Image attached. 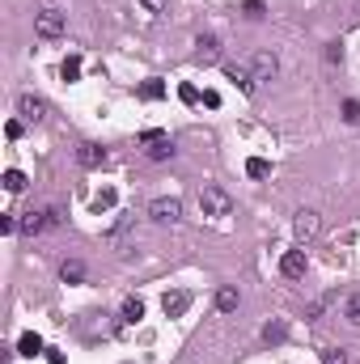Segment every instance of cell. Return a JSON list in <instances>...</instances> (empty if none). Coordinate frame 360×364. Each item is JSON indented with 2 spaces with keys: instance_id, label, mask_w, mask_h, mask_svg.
Instances as JSON below:
<instances>
[{
  "instance_id": "cell-1",
  "label": "cell",
  "mask_w": 360,
  "mask_h": 364,
  "mask_svg": "<svg viewBox=\"0 0 360 364\" xmlns=\"http://www.w3.org/2000/svg\"><path fill=\"white\" fill-rule=\"evenodd\" d=\"M199 212H203V216H217V221L233 216V195H229L225 187H203V191H199Z\"/></svg>"
},
{
  "instance_id": "cell-2",
  "label": "cell",
  "mask_w": 360,
  "mask_h": 364,
  "mask_svg": "<svg viewBox=\"0 0 360 364\" xmlns=\"http://www.w3.org/2000/svg\"><path fill=\"white\" fill-rule=\"evenodd\" d=\"M64 30H68V13H64V9L47 5V9L34 13V34H38V38H60Z\"/></svg>"
},
{
  "instance_id": "cell-3",
  "label": "cell",
  "mask_w": 360,
  "mask_h": 364,
  "mask_svg": "<svg viewBox=\"0 0 360 364\" xmlns=\"http://www.w3.org/2000/svg\"><path fill=\"white\" fill-rule=\"evenodd\" d=\"M148 216L157 221V225H178L182 221V199L178 195H157L148 203Z\"/></svg>"
},
{
  "instance_id": "cell-4",
  "label": "cell",
  "mask_w": 360,
  "mask_h": 364,
  "mask_svg": "<svg viewBox=\"0 0 360 364\" xmlns=\"http://www.w3.org/2000/svg\"><path fill=\"white\" fill-rule=\"evenodd\" d=\"M250 72H254V81H276V72H280L276 51H254V56H250Z\"/></svg>"
},
{
  "instance_id": "cell-5",
  "label": "cell",
  "mask_w": 360,
  "mask_h": 364,
  "mask_svg": "<svg viewBox=\"0 0 360 364\" xmlns=\"http://www.w3.org/2000/svg\"><path fill=\"white\" fill-rule=\"evenodd\" d=\"M225 77H229L242 93H254V89H259V81H254V72H250V60H233V64H225Z\"/></svg>"
},
{
  "instance_id": "cell-6",
  "label": "cell",
  "mask_w": 360,
  "mask_h": 364,
  "mask_svg": "<svg viewBox=\"0 0 360 364\" xmlns=\"http://www.w3.org/2000/svg\"><path fill=\"white\" fill-rule=\"evenodd\" d=\"M318 229H322V221H318V212H310V207H301V212L292 216V233H297V242L318 237Z\"/></svg>"
},
{
  "instance_id": "cell-7",
  "label": "cell",
  "mask_w": 360,
  "mask_h": 364,
  "mask_svg": "<svg viewBox=\"0 0 360 364\" xmlns=\"http://www.w3.org/2000/svg\"><path fill=\"white\" fill-rule=\"evenodd\" d=\"M17 115H22V119L42 123V119H47V102H42L38 93H22V97H17Z\"/></svg>"
},
{
  "instance_id": "cell-8",
  "label": "cell",
  "mask_w": 360,
  "mask_h": 364,
  "mask_svg": "<svg viewBox=\"0 0 360 364\" xmlns=\"http://www.w3.org/2000/svg\"><path fill=\"white\" fill-rule=\"evenodd\" d=\"M162 309H166V318H182L187 309H191V292H182V288L166 292V296H162Z\"/></svg>"
},
{
  "instance_id": "cell-9",
  "label": "cell",
  "mask_w": 360,
  "mask_h": 364,
  "mask_svg": "<svg viewBox=\"0 0 360 364\" xmlns=\"http://www.w3.org/2000/svg\"><path fill=\"white\" fill-rule=\"evenodd\" d=\"M195 60H199L203 68H208V64H217V60H221V42H217L212 34H203V38L195 42Z\"/></svg>"
},
{
  "instance_id": "cell-10",
  "label": "cell",
  "mask_w": 360,
  "mask_h": 364,
  "mask_svg": "<svg viewBox=\"0 0 360 364\" xmlns=\"http://www.w3.org/2000/svg\"><path fill=\"white\" fill-rule=\"evenodd\" d=\"M305 267H310V263H305V250H288V254L280 258V271H284L288 280H301Z\"/></svg>"
},
{
  "instance_id": "cell-11",
  "label": "cell",
  "mask_w": 360,
  "mask_h": 364,
  "mask_svg": "<svg viewBox=\"0 0 360 364\" xmlns=\"http://www.w3.org/2000/svg\"><path fill=\"white\" fill-rule=\"evenodd\" d=\"M77 161L85 170H97V166H107V148H102V144H81L77 148Z\"/></svg>"
},
{
  "instance_id": "cell-12",
  "label": "cell",
  "mask_w": 360,
  "mask_h": 364,
  "mask_svg": "<svg viewBox=\"0 0 360 364\" xmlns=\"http://www.w3.org/2000/svg\"><path fill=\"white\" fill-rule=\"evenodd\" d=\"M47 225H56V221H51V207H47V212H26V216H22V233H26V237H38Z\"/></svg>"
},
{
  "instance_id": "cell-13",
  "label": "cell",
  "mask_w": 360,
  "mask_h": 364,
  "mask_svg": "<svg viewBox=\"0 0 360 364\" xmlns=\"http://www.w3.org/2000/svg\"><path fill=\"white\" fill-rule=\"evenodd\" d=\"M237 301H242V296H237V288H229V284H225V288H217V309H221V314H233Z\"/></svg>"
},
{
  "instance_id": "cell-14",
  "label": "cell",
  "mask_w": 360,
  "mask_h": 364,
  "mask_svg": "<svg viewBox=\"0 0 360 364\" xmlns=\"http://www.w3.org/2000/svg\"><path fill=\"white\" fill-rule=\"evenodd\" d=\"M38 351H42V339H38L34 331H26V335L17 339V356H30V360H34Z\"/></svg>"
},
{
  "instance_id": "cell-15",
  "label": "cell",
  "mask_w": 360,
  "mask_h": 364,
  "mask_svg": "<svg viewBox=\"0 0 360 364\" xmlns=\"http://www.w3.org/2000/svg\"><path fill=\"white\" fill-rule=\"evenodd\" d=\"M140 318H144V301H140V296H127V301H123V322L136 326Z\"/></svg>"
},
{
  "instance_id": "cell-16",
  "label": "cell",
  "mask_w": 360,
  "mask_h": 364,
  "mask_svg": "<svg viewBox=\"0 0 360 364\" xmlns=\"http://www.w3.org/2000/svg\"><path fill=\"white\" fill-rule=\"evenodd\" d=\"M136 97H144V102H157V97H166V85H162V81H144V85L136 89Z\"/></svg>"
},
{
  "instance_id": "cell-17",
  "label": "cell",
  "mask_w": 360,
  "mask_h": 364,
  "mask_svg": "<svg viewBox=\"0 0 360 364\" xmlns=\"http://www.w3.org/2000/svg\"><path fill=\"white\" fill-rule=\"evenodd\" d=\"M170 157H174V140H170V136H166L162 144L148 148V161H170Z\"/></svg>"
},
{
  "instance_id": "cell-18",
  "label": "cell",
  "mask_w": 360,
  "mask_h": 364,
  "mask_svg": "<svg viewBox=\"0 0 360 364\" xmlns=\"http://www.w3.org/2000/svg\"><path fill=\"white\" fill-rule=\"evenodd\" d=\"M60 276H64V284H81L85 280V263H77V258H72V263L60 267Z\"/></svg>"
},
{
  "instance_id": "cell-19",
  "label": "cell",
  "mask_w": 360,
  "mask_h": 364,
  "mask_svg": "<svg viewBox=\"0 0 360 364\" xmlns=\"http://www.w3.org/2000/svg\"><path fill=\"white\" fill-rule=\"evenodd\" d=\"M284 335H288L284 322H267V326H263V343H284Z\"/></svg>"
},
{
  "instance_id": "cell-20",
  "label": "cell",
  "mask_w": 360,
  "mask_h": 364,
  "mask_svg": "<svg viewBox=\"0 0 360 364\" xmlns=\"http://www.w3.org/2000/svg\"><path fill=\"white\" fill-rule=\"evenodd\" d=\"M343 318H347L352 326H360V292H352V296H347V305H343Z\"/></svg>"
},
{
  "instance_id": "cell-21",
  "label": "cell",
  "mask_w": 360,
  "mask_h": 364,
  "mask_svg": "<svg viewBox=\"0 0 360 364\" xmlns=\"http://www.w3.org/2000/svg\"><path fill=\"white\" fill-rule=\"evenodd\" d=\"M331 301H335V296H331V292H327V296H318V301H314V305H310V309H305V318H310V322H318V318H322V314H327V305H331Z\"/></svg>"
},
{
  "instance_id": "cell-22",
  "label": "cell",
  "mask_w": 360,
  "mask_h": 364,
  "mask_svg": "<svg viewBox=\"0 0 360 364\" xmlns=\"http://www.w3.org/2000/svg\"><path fill=\"white\" fill-rule=\"evenodd\" d=\"M246 174H250V178H267V174H272V166H267L263 157H250V161H246Z\"/></svg>"
},
{
  "instance_id": "cell-23",
  "label": "cell",
  "mask_w": 360,
  "mask_h": 364,
  "mask_svg": "<svg viewBox=\"0 0 360 364\" xmlns=\"http://www.w3.org/2000/svg\"><path fill=\"white\" fill-rule=\"evenodd\" d=\"M162 140H166V132H157V127H148V132H140V136H136V144H140V148H152V144H162Z\"/></svg>"
},
{
  "instance_id": "cell-24",
  "label": "cell",
  "mask_w": 360,
  "mask_h": 364,
  "mask_svg": "<svg viewBox=\"0 0 360 364\" xmlns=\"http://www.w3.org/2000/svg\"><path fill=\"white\" fill-rule=\"evenodd\" d=\"M60 77H64V81H77V77H81V60H77V56H68V60L60 64Z\"/></svg>"
},
{
  "instance_id": "cell-25",
  "label": "cell",
  "mask_w": 360,
  "mask_h": 364,
  "mask_svg": "<svg viewBox=\"0 0 360 364\" xmlns=\"http://www.w3.org/2000/svg\"><path fill=\"white\" fill-rule=\"evenodd\" d=\"M5 187H9L13 195H17V191H26V174H22V170H5Z\"/></svg>"
},
{
  "instance_id": "cell-26",
  "label": "cell",
  "mask_w": 360,
  "mask_h": 364,
  "mask_svg": "<svg viewBox=\"0 0 360 364\" xmlns=\"http://www.w3.org/2000/svg\"><path fill=\"white\" fill-rule=\"evenodd\" d=\"M322 364H347V351L343 347H322Z\"/></svg>"
},
{
  "instance_id": "cell-27",
  "label": "cell",
  "mask_w": 360,
  "mask_h": 364,
  "mask_svg": "<svg viewBox=\"0 0 360 364\" xmlns=\"http://www.w3.org/2000/svg\"><path fill=\"white\" fill-rule=\"evenodd\" d=\"M111 207H115V191H102L93 199V212H111Z\"/></svg>"
},
{
  "instance_id": "cell-28",
  "label": "cell",
  "mask_w": 360,
  "mask_h": 364,
  "mask_svg": "<svg viewBox=\"0 0 360 364\" xmlns=\"http://www.w3.org/2000/svg\"><path fill=\"white\" fill-rule=\"evenodd\" d=\"M343 119H347V123H360V102H356V97L343 102Z\"/></svg>"
},
{
  "instance_id": "cell-29",
  "label": "cell",
  "mask_w": 360,
  "mask_h": 364,
  "mask_svg": "<svg viewBox=\"0 0 360 364\" xmlns=\"http://www.w3.org/2000/svg\"><path fill=\"white\" fill-rule=\"evenodd\" d=\"M242 13H246L250 22H259V17H263V0H246V5H242Z\"/></svg>"
},
{
  "instance_id": "cell-30",
  "label": "cell",
  "mask_w": 360,
  "mask_h": 364,
  "mask_svg": "<svg viewBox=\"0 0 360 364\" xmlns=\"http://www.w3.org/2000/svg\"><path fill=\"white\" fill-rule=\"evenodd\" d=\"M178 97H182V102H203V97H199V89H195V85H178Z\"/></svg>"
},
{
  "instance_id": "cell-31",
  "label": "cell",
  "mask_w": 360,
  "mask_h": 364,
  "mask_svg": "<svg viewBox=\"0 0 360 364\" xmlns=\"http://www.w3.org/2000/svg\"><path fill=\"white\" fill-rule=\"evenodd\" d=\"M166 5H170V0H140V9H144V13H162Z\"/></svg>"
},
{
  "instance_id": "cell-32",
  "label": "cell",
  "mask_w": 360,
  "mask_h": 364,
  "mask_svg": "<svg viewBox=\"0 0 360 364\" xmlns=\"http://www.w3.org/2000/svg\"><path fill=\"white\" fill-rule=\"evenodd\" d=\"M22 132H26V127H22V119H9V127H5V136H9V140H22Z\"/></svg>"
},
{
  "instance_id": "cell-33",
  "label": "cell",
  "mask_w": 360,
  "mask_h": 364,
  "mask_svg": "<svg viewBox=\"0 0 360 364\" xmlns=\"http://www.w3.org/2000/svg\"><path fill=\"white\" fill-rule=\"evenodd\" d=\"M327 60H331V64L343 60V42H331V47H327Z\"/></svg>"
},
{
  "instance_id": "cell-34",
  "label": "cell",
  "mask_w": 360,
  "mask_h": 364,
  "mask_svg": "<svg viewBox=\"0 0 360 364\" xmlns=\"http://www.w3.org/2000/svg\"><path fill=\"white\" fill-rule=\"evenodd\" d=\"M203 106L217 111V106H221V93H217V89H208V93H203Z\"/></svg>"
}]
</instances>
